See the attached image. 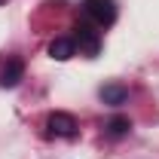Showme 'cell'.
Instances as JSON below:
<instances>
[{
  "instance_id": "cell-2",
  "label": "cell",
  "mask_w": 159,
  "mask_h": 159,
  "mask_svg": "<svg viewBox=\"0 0 159 159\" xmlns=\"http://www.w3.org/2000/svg\"><path fill=\"white\" fill-rule=\"evenodd\" d=\"M46 129H49V135L74 138L77 135V119L70 116V113H64V110H55V113H49V119H46Z\"/></svg>"
},
{
  "instance_id": "cell-7",
  "label": "cell",
  "mask_w": 159,
  "mask_h": 159,
  "mask_svg": "<svg viewBox=\"0 0 159 159\" xmlns=\"http://www.w3.org/2000/svg\"><path fill=\"white\" fill-rule=\"evenodd\" d=\"M104 129H107V135H110V138H122V135L132 129V122H129V116H110Z\"/></svg>"
},
{
  "instance_id": "cell-6",
  "label": "cell",
  "mask_w": 159,
  "mask_h": 159,
  "mask_svg": "<svg viewBox=\"0 0 159 159\" xmlns=\"http://www.w3.org/2000/svg\"><path fill=\"white\" fill-rule=\"evenodd\" d=\"M74 52H77V43L67 40V37H55L52 43H49V55H52L55 61H67Z\"/></svg>"
},
{
  "instance_id": "cell-1",
  "label": "cell",
  "mask_w": 159,
  "mask_h": 159,
  "mask_svg": "<svg viewBox=\"0 0 159 159\" xmlns=\"http://www.w3.org/2000/svg\"><path fill=\"white\" fill-rule=\"evenodd\" d=\"M83 12L95 21V25L107 28V25H113V19H116V0H83Z\"/></svg>"
},
{
  "instance_id": "cell-5",
  "label": "cell",
  "mask_w": 159,
  "mask_h": 159,
  "mask_svg": "<svg viewBox=\"0 0 159 159\" xmlns=\"http://www.w3.org/2000/svg\"><path fill=\"white\" fill-rule=\"evenodd\" d=\"M125 98H129V89H125V86H119V83H107V86H101V101H104V104L119 107V104H125Z\"/></svg>"
},
{
  "instance_id": "cell-3",
  "label": "cell",
  "mask_w": 159,
  "mask_h": 159,
  "mask_svg": "<svg viewBox=\"0 0 159 159\" xmlns=\"http://www.w3.org/2000/svg\"><path fill=\"white\" fill-rule=\"evenodd\" d=\"M74 31H77L80 52H86L89 58H95V55L101 52V37H98V31H95V28H89V25H77Z\"/></svg>"
},
{
  "instance_id": "cell-4",
  "label": "cell",
  "mask_w": 159,
  "mask_h": 159,
  "mask_svg": "<svg viewBox=\"0 0 159 159\" xmlns=\"http://www.w3.org/2000/svg\"><path fill=\"white\" fill-rule=\"evenodd\" d=\"M21 74H25V64H21L19 58H9L6 64H3V70H0V86H3V89H12V86H19Z\"/></svg>"
}]
</instances>
